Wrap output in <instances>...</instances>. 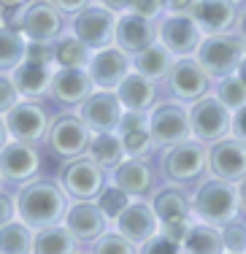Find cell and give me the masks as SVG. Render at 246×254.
Wrapping results in <instances>:
<instances>
[{"label":"cell","instance_id":"obj_6","mask_svg":"<svg viewBox=\"0 0 246 254\" xmlns=\"http://www.w3.org/2000/svg\"><path fill=\"white\" fill-rule=\"evenodd\" d=\"M189 125L192 138L203 141L206 146H214L233 135V111L211 92L189 106Z\"/></svg>","mask_w":246,"mask_h":254},{"label":"cell","instance_id":"obj_7","mask_svg":"<svg viewBox=\"0 0 246 254\" xmlns=\"http://www.w3.org/2000/svg\"><path fill=\"white\" fill-rule=\"evenodd\" d=\"M57 181L70 200H98V195L109 184V171L100 168L89 154H81L76 160H65Z\"/></svg>","mask_w":246,"mask_h":254},{"label":"cell","instance_id":"obj_10","mask_svg":"<svg viewBox=\"0 0 246 254\" xmlns=\"http://www.w3.org/2000/svg\"><path fill=\"white\" fill-rule=\"evenodd\" d=\"M203 38V30L189 14H163L157 22V41L173 57H195Z\"/></svg>","mask_w":246,"mask_h":254},{"label":"cell","instance_id":"obj_12","mask_svg":"<svg viewBox=\"0 0 246 254\" xmlns=\"http://www.w3.org/2000/svg\"><path fill=\"white\" fill-rule=\"evenodd\" d=\"M5 127H8L11 141H25V143H41L49 135V111L41 106L38 100H27L22 98L5 114Z\"/></svg>","mask_w":246,"mask_h":254},{"label":"cell","instance_id":"obj_29","mask_svg":"<svg viewBox=\"0 0 246 254\" xmlns=\"http://www.w3.org/2000/svg\"><path fill=\"white\" fill-rule=\"evenodd\" d=\"M173 63H176V57H173L160 41L152 44V46H146L143 52L133 54V70L141 73V76H146V78H152V81H157V84L168 78Z\"/></svg>","mask_w":246,"mask_h":254},{"label":"cell","instance_id":"obj_22","mask_svg":"<svg viewBox=\"0 0 246 254\" xmlns=\"http://www.w3.org/2000/svg\"><path fill=\"white\" fill-rule=\"evenodd\" d=\"M95 92V84L87 68H57L52 76L49 95L65 108H79L89 95Z\"/></svg>","mask_w":246,"mask_h":254},{"label":"cell","instance_id":"obj_55","mask_svg":"<svg viewBox=\"0 0 246 254\" xmlns=\"http://www.w3.org/2000/svg\"><path fill=\"white\" fill-rule=\"evenodd\" d=\"M225 254H241V252H225Z\"/></svg>","mask_w":246,"mask_h":254},{"label":"cell","instance_id":"obj_9","mask_svg":"<svg viewBox=\"0 0 246 254\" xmlns=\"http://www.w3.org/2000/svg\"><path fill=\"white\" fill-rule=\"evenodd\" d=\"M89 141H92V130L79 114H60L57 119H52L46 143H49L52 154L60 160H76V157L87 154Z\"/></svg>","mask_w":246,"mask_h":254},{"label":"cell","instance_id":"obj_4","mask_svg":"<svg viewBox=\"0 0 246 254\" xmlns=\"http://www.w3.org/2000/svg\"><path fill=\"white\" fill-rule=\"evenodd\" d=\"M246 54V41L241 38V33H217V35H206L203 44L197 46V63L208 70V76L214 81L225 76H233L238 70Z\"/></svg>","mask_w":246,"mask_h":254},{"label":"cell","instance_id":"obj_53","mask_svg":"<svg viewBox=\"0 0 246 254\" xmlns=\"http://www.w3.org/2000/svg\"><path fill=\"white\" fill-rule=\"evenodd\" d=\"M5 25V19H3V8H0V27H3Z\"/></svg>","mask_w":246,"mask_h":254},{"label":"cell","instance_id":"obj_2","mask_svg":"<svg viewBox=\"0 0 246 254\" xmlns=\"http://www.w3.org/2000/svg\"><path fill=\"white\" fill-rule=\"evenodd\" d=\"M189 197H192V216H195L197 222L222 227L230 219L241 216L238 187L233 184V181L211 176V173L192 187Z\"/></svg>","mask_w":246,"mask_h":254},{"label":"cell","instance_id":"obj_15","mask_svg":"<svg viewBox=\"0 0 246 254\" xmlns=\"http://www.w3.org/2000/svg\"><path fill=\"white\" fill-rule=\"evenodd\" d=\"M87 73L92 78L95 89H117L124 81V76L133 73V57L119 46H106V49L92 52Z\"/></svg>","mask_w":246,"mask_h":254},{"label":"cell","instance_id":"obj_39","mask_svg":"<svg viewBox=\"0 0 246 254\" xmlns=\"http://www.w3.org/2000/svg\"><path fill=\"white\" fill-rule=\"evenodd\" d=\"M138 254H184V246L179 241L168 238L165 233H157L154 238H149L146 244L138 246Z\"/></svg>","mask_w":246,"mask_h":254},{"label":"cell","instance_id":"obj_25","mask_svg":"<svg viewBox=\"0 0 246 254\" xmlns=\"http://www.w3.org/2000/svg\"><path fill=\"white\" fill-rule=\"evenodd\" d=\"M114 92L119 95L124 111H143V114H149L154 106H157V100H160L157 81H152V78L135 73V70L124 76V81L119 84Z\"/></svg>","mask_w":246,"mask_h":254},{"label":"cell","instance_id":"obj_57","mask_svg":"<svg viewBox=\"0 0 246 254\" xmlns=\"http://www.w3.org/2000/svg\"><path fill=\"white\" fill-rule=\"evenodd\" d=\"M0 181H3V176H0Z\"/></svg>","mask_w":246,"mask_h":254},{"label":"cell","instance_id":"obj_41","mask_svg":"<svg viewBox=\"0 0 246 254\" xmlns=\"http://www.w3.org/2000/svg\"><path fill=\"white\" fill-rule=\"evenodd\" d=\"M192 216H179V219H168L160 225V233H165L168 238H173V241H179L182 244L184 238H187V233H189V227H192Z\"/></svg>","mask_w":246,"mask_h":254},{"label":"cell","instance_id":"obj_54","mask_svg":"<svg viewBox=\"0 0 246 254\" xmlns=\"http://www.w3.org/2000/svg\"><path fill=\"white\" fill-rule=\"evenodd\" d=\"M236 3H238V5H246V0H236Z\"/></svg>","mask_w":246,"mask_h":254},{"label":"cell","instance_id":"obj_24","mask_svg":"<svg viewBox=\"0 0 246 254\" xmlns=\"http://www.w3.org/2000/svg\"><path fill=\"white\" fill-rule=\"evenodd\" d=\"M211 176L225 179L238 184L246 176V143L238 138H225V141L211 146Z\"/></svg>","mask_w":246,"mask_h":254},{"label":"cell","instance_id":"obj_3","mask_svg":"<svg viewBox=\"0 0 246 254\" xmlns=\"http://www.w3.org/2000/svg\"><path fill=\"white\" fill-rule=\"evenodd\" d=\"M160 171L168 184H179L189 190L211 173V146H206L197 138H187V141L165 149Z\"/></svg>","mask_w":246,"mask_h":254},{"label":"cell","instance_id":"obj_1","mask_svg":"<svg viewBox=\"0 0 246 254\" xmlns=\"http://www.w3.org/2000/svg\"><path fill=\"white\" fill-rule=\"evenodd\" d=\"M68 192L55 179H33L16 192V216L33 230L62 225L68 214Z\"/></svg>","mask_w":246,"mask_h":254},{"label":"cell","instance_id":"obj_16","mask_svg":"<svg viewBox=\"0 0 246 254\" xmlns=\"http://www.w3.org/2000/svg\"><path fill=\"white\" fill-rule=\"evenodd\" d=\"M111 181L119 190L127 192L133 200H152V195L160 187V176H157L152 162L149 160H133V157H127L119 168H114Z\"/></svg>","mask_w":246,"mask_h":254},{"label":"cell","instance_id":"obj_42","mask_svg":"<svg viewBox=\"0 0 246 254\" xmlns=\"http://www.w3.org/2000/svg\"><path fill=\"white\" fill-rule=\"evenodd\" d=\"M130 11L146 16V19L160 22L165 14V5H163V0H130Z\"/></svg>","mask_w":246,"mask_h":254},{"label":"cell","instance_id":"obj_32","mask_svg":"<svg viewBox=\"0 0 246 254\" xmlns=\"http://www.w3.org/2000/svg\"><path fill=\"white\" fill-rule=\"evenodd\" d=\"M27 44L25 33L11 25L0 27V73H11L14 68H19L27 57Z\"/></svg>","mask_w":246,"mask_h":254},{"label":"cell","instance_id":"obj_45","mask_svg":"<svg viewBox=\"0 0 246 254\" xmlns=\"http://www.w3.org/2000/svg\"><path fill=\"white\" fill-rule=\"evenodd\" d=\"M233 138L246 143V106L233 111Z\"/></svg>","mask_w":246,"mask_h":254},{"label":"cell","instance_id":"obj_21","mask_svg":"<svg viewBox=\"0 0 246 254\" xmlns=\"http://www.w3.org/2000/svg\"><path fill=\"white\" fill-rule=\"evenodd\" d=\"M189 16L197 22L203 35H217V33H233L241 11H238L236 0H195Z\"/></svg>","mask_w":246,"mask_h":254},{"label":"cell","instance_id":"obj_19","mask_svg":"<svg viewBox=\"0 0 246 254\" xmlns=\"http://www.w3.org/2000/svg\"><path fill=\"white\" fill-rule=\"evenodd\" d=\"M114 230H119V233H122L124 238H130L135 246H141V244H146L149 238H154V235L160 233V216H157V211H154L152 200H133L117 219H114Z\"/></svg>","mask_w":246,"mask_h":254},{"label":"cell","instance_id":"obj_11","mask_svg":"<svg viewBox=\"0 0 246 254\" xmlns=\"http://www.w3.org/2000/svg\"><path fill=\"white\" fill-rule=\"evenodd\" d=\"M27 41L35 44H55L60 35H65V14L49 0H30L22 8V25Z\"/></svg>","mask_w":246,"mask_h":254},{"label":"cell","instance_id":"obj_38","mask_svg":"<svg viewBox=\"0 0 246 254\" xmlns=\"http://www.w3.org/2000/svg\"><path fill=\"white\" fill-rule=\"evenodd\" d=\"M222 241H225V252H241L246 254V216H236L227 225H222Z\"/></svg>","mask_w":246,"mask_h":254},{"label":"cell","instance_id":"obj_47","mask_svg":"<svg viewBox=\"0 0 246 254\" xmlns=\"http://www.w3.org/2000/svg\"><path fill=\"white\" fill-rule=\"evenodd\" d=\"M100 5H106L109 11L114 14H124V11H130V0H98Z\"/></svg>","mask_w":246,"mask_h":254},{"label":"cell","instance_id":"obj_43","mask_svg":"<svg viewBox=\"0 0 246 254\" xmlns=\"http://www.w3.org/2000/svg\"><path fill=\"white\" fill-rule=\"evenodd\" d=\"M14 219H19L16 216V195H8V192L0 190V227Z\"/></svg>","mask_w":246,"mask_h":254},{"label":"cell","instance_id":"obj_50","mask_svg":"<svg viewBox=\"0 0 246 254\" xmlns=\"http://www.w3.org/2000/svg\"><path fill=\"white\" fill-rule=\"evenodd\" d=\"M30 0H0V8L3 11H11V8H22V5H27Z\"/></svg>","mask_w":246,"mask_h":254},{"label":"cell","instance_id":"obj_17","mask_svg":"<svg viewBox=\"0 0 246 254\" xmlns=\"http://www.w3.org/2000/svg\"><path fill=\"white\" fill-rule=\"evenodd\" d=\"M124 114V106L114 89H95L87 100L79 106V117L87 122L92 132H109L119 127V119Z\"/></svg>","mask_w":246,"mask_h":254},{"label":"cell","instance_id":"obj_27","mask_svg":"<svg viewBox=\"0 0 246 254\" xmlns=\"http://www.w3.org/2000/svg\"><path fill=\"white\" fill-rule=\"evenodd\" d=\"M152 205L160 216V225L168 219H179V216H192L189 190L187 187H179V184H168V181L157 187V192L152 195Z\"/></svg>","mask_w":246,"mask_h":254},{"label":"cell","instance_id":"obj_52","mask_svg":"<svg viewBox=\"0 0 246 254\" xmlns=\"http://www.w3.org/2000/svg\"><path fill=\"white\" fill-rule=\"evenodd\" d=\"M236 76L241 78V81L246 84V54H244V60H241V65H238V70H236Z\"/></svg>","mask_w":246,"mask_h":254},{"label":"cell","instance_id":"obj_30","mask_svg":"<svg viewBox=\"0 0 246 254\" xmlns=\"http://www.w3.org/2000/svg\"><path fill=\"white\" fill-rule=\"evenodd\" d=\"M184 254H225V241H222V227L206 225V222H192L187 238L182 241Z\"/></svg>","mask_w":246,"mask_h":254},{"label":"cell","instance_id":"obj_14","mask_svg":"<svg viewBox=\"0 0 246 254\" xmlns=\"http://www.w3.org/2000/svg\"><path fill=\"white\" fill-rule=\"evenodd\" d=\"M41 171V152L35 143L25 141H8L0 152V176L8 184H27L38 179Z\"/></svg>","mask_w":246,"mask_h":254},{"label":"cell","instance_id":"obj_51","mask_svg":"<svg viewBox=\"0 0 246 254\" xmlns=\"http://www.w3.org/2000/svg\"><path fill=\"white\" fill-rule=\"evenodd\" d=\"M236 33H241V38L246 41V8L241 11V16H238V25H236Z\"/></svg>","mask_w":246,"mask_h":254},{"label":"cell","instance_id":"obj_44","mask_svg":"<svg viewBox=\"0 0 246 254\" xmlns=\"http://www.w3.org/2000/svg\"><path fill=\"white\" fill-rule=\"evenodd\" d=\"M49 3H55L65 16H76L79 11L87 8V5H92V0H49Z\"/></svg>","mask_w":246,"mask_h":254},{"label":"cell","instance_id":"obj_46","mask_svg":"<svg viewBox=\"0 0 246 254\" xmlns=\"http://www.w3.org/2000/svg\"><path fill=\"white\" fill-rule=\"evenodd\" d=\"M165 14H189L195 0H163Z\"/></svg>","mask_w":246,"mask_h":254},{"label":"cell","instance_id":"obj_33","mask_svg":"<svg viewBox=\"0 0 246 254\" xmlns=\"http://www.w3.org/2000/svg\"><path fill=\"white\" fill-rule=\"evenodd\" d=\"M92 60V49L84 41H79L73 33L60 35L55 41V65L57 68H87Z\"/></svg>","mask_w":246,"mask_h":254},{"label":"cell","instance_id":"obj_34","mask_svg":"<svg viewBox=\"0 0 246 254\" xmlns=\"http://www.w3.org/2000/svg\"><path fill=\"white\" fill-rule=\"evenodd\" d=\"M35 230L22 219H14L0 227V254H33Z\"/></svg>","mask_w":246,"mask_h":254},{"label":"cell","instance_id":"obj_35","mask_svg":"<svg viewBox=\"0 0 246 254\" xmlns=\"http://www.w3.org/2000/svg\"><path fill=\"white\" fill-rule=\"evenodd\" d=\"M89 254H138V246L119 230H106L100 238L89 244Z\"/></svg>","mask_w":246,"mask_h":254},{"label":"cell","instance_id":"obj_23","mask_svg":"<svg viewBox=\"0 0 246 254\" xmlns=\"http://www.w3.org/2000/svg\"><path fill=\"white\" fill-rule=\"evenodd\" d=\"M117 132L122 135L124 152L133 160H149L157 146H154V138L149 132V114L143 111H124L122 119H119Z\"/></svg>","mask_w":246,"mask_h":254},{"label":"cell","instance_id":"obj_5","mask_svg":"<svg viewBox=\"0 0 246 254\" xmlns=\"http://www.w3.org/2000/svg\"><path fill=\"white\" fill-rule=\"evenodd\" d=\"M149 132L154 138L157 152L176 146V143L192 138V125H189V106L179 100H157V106L149 111Z\"/></svg>","mask_w":246,"mask_h":254},{"label":"cell","instance_id":"obj_8","mask_svg":"<svg viewBox=\"0 0 246 254\" xmlns=\"http://www.w3.org/2000/svg\"><path fill=\"white\" fill-rule=\"evenodd\" d=\"M165 84H168V92H171L173 100L184 103V106H192L195 100L211 95L217 81L197 63V57H176Z\"/></svg>","mask_w":246,"mask_h":254},{"label":"cell","instance_id":"obj_49","mask_svg":"<svg viewBox=\"0 0 246 254\" xmlns=\"http://www.w3.org/2000/svg\"><path fill=\"white\" fill-rule=\"evenodd\" d=\"M11 141V135H8V127H5V117H0V152H3V146Z\"/></svg>","mask_w":246,"mask_h":254},{"label":"cell","instance_id":"obj_13","mask_svg":"<svg viewBox=\"0 0 246 254\" xmlns=\"http://www.w3.org/2000/svg\"><path fill=\"white\" fill-rule=\"evenodd\" d=\"M70 30L79 41L89 46L92 52L114 46V33H117V14L109 11L106 5H87L84 11L73 16Z\"/></svg>","mask_w":246,"mask_h":254},{"label":"cell","instance_id":"obj_20","mask_svg":"<svg viewBox=\"0 0 246 254\" xmlns=\"http://www.w3.org/2000/svg\"><path fill=\"white\" fill-rule=\"evenodd\" d=\"M152 44H157V22L146 19V16H141V14H133V11L117 14L114 46H119L122 52H127L130 57H133V54L143 52Z\"/></svg>","mask_w":246,"mask_h":254},{"label":"cell","instance_id":"obj_31","mask_svg":"<svg viewBox=\"0 0 246 254\" xmlns=\"http://www.w3.org/2000/svg\"><path fill=\"white\" fill-rule=\"evenodd\" d=\"M76 252H79V241L73 238V233L65 225L35 230L33 254H76Z\"/></svg>","mask_w":246,"mask_h":254},{"label":"cell","instance_id":"obj_48","mask_svg":"<svg viewBox=\"0 0 246 254\" xmlns=\"http://www.w3.org/2000/svg\"><path fill=\"white\" fill-rule=\"evenodd\" d=\"M236 187H238V203H241V214L246 216V176L238 181Z\"/></svg>","mask_w":246,"mask_h":254},{"label":"cell","instance_id":"obj_56","mask_svg":"<svg viewBox=\"0 0 246 254\" xmlns=\"http://www.w3.org/2000/svg\"><path fill=\"white\" fill-rule=\"evenodd\" d=\"M76 254H87V252H76Z\"/></svg>","mask_w":246,"mask_h":254},{"label":"cell","instance_id":"obj_36","mask_svg":"<svg viewBox=\"0 0 246 254\" xmlns=\"http://www.w3.org/2000/svg\"><path fill=\"white\" fill-rule=\"evenodd\" d=\"M214 95H217L230 111H238L241 106H246V84L236 73L219 78V81L214 84Z\"/></svg>","mask_w":246,"mask_h":254},{"label":"cell","instance_id":"obj_26","mask_svg":"<svg viewBox=\"0 0 246 254\" xmlns=\"http://www.w3.org/2000/svg\"><path fill=\"white\" fill-rule=\"evenodd\" d=\"M52 76H55V65L35 63V60H25L19 68L11 70V78H14L19 95L27 100H38V98H44V95H49Z\"/></svg>","mask_w":246,"mask_h":254},{"label":"cell","instance_id":"obj_28","mask_svg":"<svg viewBox=\"0 0 246 254\" xmlns=\"http://www.w3.org/2000/svg\"><path fill=\"white\" fill-rule=\"evenodd\" d=\"M87 154L98 162L100 168L106 171H114L119 168L124 160H127V152H124V143H122V135L117 130H109V132H92V141H89V149Z\"/></svg>","mask_w":246,"mask_h":254},{"label":"cell","instance_id":"obj_40","mask_svg":"<svg viewBox=\"0 0 246 254\" xmlns=\"http://www.w3.org/2000/svg\"><path fill=\"white\" fill-rule=\"evenodd\" d=\"M19 100H22V95L16 89L11 73H0V117H5Z\"/></svg>","mask_w":246,"mask_h":254},{"label":"cell","instance_id":"obj_37","mask_svg":"<svg viewBox=\"0 0 246 254\" xmlns=\"http://www.w3.org/2000/svg\"><path fill=\"white\" fill-rule=\"evenodd\" d=\"M130 203H133V197H130L124 190H119V187L114 184V181H111V184H106V190L98 195V205L103 208V214L109 216L111 222L117 219V216L122 214V211L127 208Z\"/></svg>","mask_w":246,"mask_h":254},{"label":"cell","instance_id":"obj_18","mask_svg":"<svg viewBox=\"0 0 246 254\" xmlns=\"http://www.w3.org/2000/svg\"><path fill=\"white\" fill-rule=\"evenodd\" d=\"M62 225L73 233V238L79 244H92L95 238H100L109 230L111 219L103 214L98 200H73L68 205V214H65Z\"/></svg>","mask_w":246,"mask_h":254}]
</instances>
